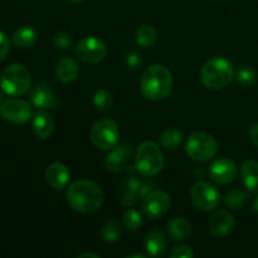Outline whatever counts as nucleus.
Wrapping results in <instances>:
<instances>
[{"label": "nucleus", "instance_id": "1", "mask_svg": "<svg viewBox=\"0 0 258 258\" xmlns=\"http://www.w3.org/2000/svg\"><path fill=\"white\" fill-rule=\"evenodd\" d=\"M67 202L73 211L82 214L97 212L105 202V194L98 184L88 179H80L70 184Z\"/></svg>", "mask_w": 258, "mask_h": 258}, {"label": "nucleus", "instance_id": "2", "mask_svg": "<svg viewBox=\"0 0 258 258\" xmlns=\"http://www.w3.org/2000/svg\"><path fill=\"white\" fill-rule=\"evenodd\" d=\"M140 88L148 100H164L170 95L173 88V75L164 64L150 66L143 73Z\"/></svg>", "mask_w": 258, "mask_h": 258}, {"label": "nucleus", "instance_id": "3", "mask_svg": "<svg viewBox=\"0 0 258 258\" xmlns=\"http://www.w3.org/2000/svg\"><path fill=\"white\" fill-rule=\"evenodd\" d=\"M233 78V64L224 57L211 58L202 67L201 81L209 90H222L227 87Z\"/></svg>", "mask_w": 258, "mask_h": 258}, {"label": "nucleus", "instance_id": "4", "mask_svg": "<svg viewBox=\"0 0 258 258\" xmlns=\"http://www.w3.org/2000/svg\"><path fill=\"white\" fill-rule=\"evenodd\" d=\"M164 154L159 145L153 141H144L135 154V168L143 176H155L163 170Z\"/></svg>", "mask_w": 258, "mask_h": 258}, {"label": "nucleus", "instance_id": "5", "mask_svg": "<svg viewBox=\"0 0 258 258\" xmlns=\"http://www.w3.org/2000/svg\"><path fill=\"white\" fill-rule=\"evenodd\" d=\"M30 72L25 66L14 63L3 71L0 87L9 96H22L30 90Z\"/></svg>", "mask_w": 258, "mask_h": 258}, {"label": "nucleus", "instance_id": "6", "mask_svg": "<svg viewBox=\"0 0 258 258\" xmlns=\"http://www.w3.org/2000/svg\"><path fill=\"white\" fill-rule=\"evenodd\" d=\"M185 153L191 160L198 163H206L211 160L218 153V143L209 134L197 131L189 135L185 143Z\"/></svg>", "mask_w": 258, "mask_h": 258}, {"label": "nucleus", "instance_id": "7", "mask_svg": "<svg viewBox=\"0 0 258 258\" xmlns=\"http://www.w3.org/2000/svg\"><path fill=\"white\" fill-rule=\"evenodd\" d=\"M118 125L111 118H101L91 127L90 140L98 150L110 151L118 144Z\"/></svg>", "mask_w": 258, "mask_h": 258}, {"label": "nucleus", "instance_id": "8", "mask_svg": "<svg viewBox=\"0 0 258 258\" xmlns=\"http://www.w3.org/2000/svg\"><path fill=\"white\" fill-rule=\"evenodd\" d=\"M190 199L198 209L211 212L221 203V193L208 181H198L191 186Z\"/></svg>", "mask_w": 258, "mask_h": 258}, {"label": "nucleus", "instance_id": "9", "mask_svg": "<svg viewBox=\"0 0 258 258\" xmlns=\"http://www.w3.org/2000/svg\"><path fill=\"white\" fill-rule=\"evenodd\" d=\"M0 117L12 123L22 125L32 117V106L28 101L20 98L4 100L0 105Z\"/></svg>", "mask_w": 258, "mask_h": 258}, {"label": "nucleus", "instance_id": "10", "mask_svg": "<svg viewBox=\"0 0 258 258\" xmlns=\"http://www.w3.org/2000/svg\"><path fill=\"white\" fill-rule=\"evenodd\" d=\"M107 54L105 43L96 37L83 38L76 47V55L82 62L88 64H96L103 60Z\"/></svg>", "mask_w": 258, "mask_h": 258}, {"label": "nucleus", "instance_id": "11", "mask_svg": "<svg viewBox=\"0 0 258 258\" xmlns=\"http://www.w3.org/2000/svg\"><path fill=\"white\" fill-rule=\"evenodd\" d=\"M170 207V196L164 190H151L143 201L144 214L150 219H158L165 216Z\"/></svg>", "mask_w": 258, "mask_h": 258}, {"label": "nucleus", "instance_id": "12", "mask_svg": "<svg viewBox=\"0 0 258 258\" xmlns=\"http://www.w3.org/2000/svg\"><path fill=\"white\" fill-rule=\"evenodd\" d=\"M150 191V185L143 183L135 176H128L121 184V204L123 207L135 206L139 198H145Z\"/></svg>", "mask_w": 258, "mask_h": 258}, {"label": "nucleus", "instance_id": "13", "mask_svg": "<svg viewBox=\"0 0 258 258\" xmlns=\"http://www.w3.org/2000/svg\"><path fill=\"white\" fill-rule=\"evenodd\" d=\"M209 174L214 183L221 184V185H227L234 181L237 178V166L231 159L228 158H219L209 168Z\"/></svg>", "mask_w": 258, "mask_h": 258}, {"label": "nucleus", "instance_id": "14", "mask_svg": "<svg viewBox=\"0 0 258 258\" xmlns=\"http://www.w3.org/2000/svg\"><path fill=\"white\" fill-rule=\"evenodd\" d=\"M29 100L32 101L35 107L40 108V110H53L59 105L52 88L47 83L43 82L37 83L34 87L30 88Z\"/></svg>", "mask_w": 258, "mask_h": 258}, {"label": "nucleus", "instance_id": "15", "mask_svg": "<svg viewBox=\"0 0 258 258\" xmlns=\"http://www.w3.org/2000/svg\"><path fill=\"white\" fill-rule=\"evenodd\" d=\"M131 155H133V148L128 144H120L116 145L115 148L111 149L108 155L106 156V168L108 171L116 174L120 173L126 168V164L130 160Z\"/></svg>", "mask_w": 258, "mask_h": 258}, {"label": "nucleus", "instance_id": "16", "mask_svg": "<svg viewBox=\"0 0 258 258\" xmlns=\"http://www.w3.org/2000/svg\"><path fill=\"white\" fill-rule=\"evenodd\" d=\"M70 178V169L59 161H55V163L48 165L47 170H45V180L49 184V186H52L55 190H62V189L67 188Z\"/></svg>", "mask_w": 258, "mask_h": 258}, {"label": "nucleus", "instance_id": "17", "mask_svg": "<svg viewBox=\"0 0 258 258\" xmlns=\"http://www.w3.org/2000/svg\"><path fill=\"white\" fill-rule=\"evenodd\" d=\"M145 251L150 257L163 256L168 248V239L160 229H151L145 237Z\"/></svg>", "mask_w": 258, "mask_h": 258}, {"label": "nucleus", "instance_id": "18", "mask_svg": "<svg viewBox=\"0 0 258 258\" xmlns=\"http://www.w3.org/2000/svg\"><path fill=\"white\" fill-rule=\"evenodd\" d=\"M234 227V219L229 212L218 211L212 216L209 221V229L217 237H224L232 232Z\"/></svg>", "mask_w": 258, "mask_h": 258}, {"label": "nucleus", "instance_id": "19", "mask_svg": "<svg viewBox=\"0 0 258 258\" xmlns=\"http://www.w3.org/2000/svg\"><path fill=\"white\" fill-rule=\"evenodd\" d=\"M78 73H80L78 63L71 57L62 58L55 66V77L64 85L72 83L78 77Z\"/></svg>", "mask_w": 258, "mask_h": 258}, {"label": "nucleus", "instance_id": "20", "mask_svg": "<svg viewBox=\"0 0 258 258\" xmlns=\"http://www.w3.org/2000/svg\"><path fill=\"white\" fill-rule=\"evenodd\" d=\"M32 126L35 135L43 140L49 139L54 131V121H53L52 116L45 111H39L38 113H35L32 121Z\"/></svg>", "mask_w": 258, "mask_h": 258}, {"label": "nucleus", "instance_id": "21", "mask_svg": "<svg viewBox=\"0 0 258 258\" xmlns=\"http://www.w3.org/2000/svg\"><path fill=\"white\" fill-rule=\"evenodd\" d=\"M241 178L251 193L258 194V161H244L241 166Z\"/></svg>", "mask_w": 258, "mask_h": 258}, {"label": "nucleus", "instance_id": "22", "mask_svg": "<svg viewBox=\"0 0 258 258\" xmlns=\"http://www.w3.org/2000/svg\"><path fill=\"white\" fill-rule=\"evenodd\" d=\"M38 39V33L30 25H23L18 28L12 37V42L18 48H29L35 44Z\"/></svg>", "mask_w": 258, "mask_h": 258}, {"label": "nucleus", "instance_id": "23", "mask_svg": "<svg viewBox=\"0 0 258 258\" xmlns=\"http://www.w3.org/2000/svg\"><path fill=\"white\" fill-rule=\"evenodd\" d=\"M168 233L175 241H185L191 234V224L185 218L176 217L168 223Z\"/></svg>", "mask_w": 258, "mask_h": 258}, {"label": "nucleus", "instance_id": "24", "mask_svg": "<svg viewBox=\"0 0 258 258\" xmlns=\"http://www.w3.org/2000/svg\"><path fill=\"white\" fill-rule=\"evenodd\" d=\"M183 133L176 127H168L161 133L160 135V144L163 148L168 150H175L183 143Z\"/></svg>", "mask_w": 258, "mask_h": 258}, {"label": "nucleus", "instance_id": "25", "mask_svg": "<svg viewBox=\"0 0 258 258\" xmlns=\"http://www.w3.org/2000/svg\"><path fill=\"white\" fill-rule=\"evenodd\" d=\"M156 30L153 25L143 24L136 30V43L143 48H149L156 42Z\"/></svg>", "mask_w": 258, "mask_h": 258}, {"label": "nucleus", "instance_id": "26", "mask_svg": "<svg viewBox=\"0 0 258 258\" xmlns=\"http://www.w3.org/2000/svg\"><path fill=\"white\" fill-rule=\"evenodd\" d=\"M102 234L103 241L107 242V243H116L117 241H120L121 236H122V228H121V224L117 221H110L102 227Z\"/></svg>", "mask_w": 258, "mask_h": 258}, {"label": "nucleus", "instance_id": "27", "mask_svg": "<svg viewBox=\"0 0 258 258\" xmlns=\"http://www.w3.org/2000/svg\"><path fill=\"white\" fill-rule=\"evenodd\" d=\"M247 196L243 191L238 190V189H232L228 190L224 196V203L228 208L231 209H241L246 203Z\"/></svg>", "mask_w": 258, "mask_h": 258}, {"label": "nucleus", "instance_id": "28", "mask_svg": "<svg viewBox=\"0 0 258 258\" xmlns=\"http://www.w3.org/2000/svg\"><path fill=\"white\" fill-rule=\"evenodd\" d=\"M122 223L130 231H136V229L140 228L144 223L143 216L140 214V212H138L136 209H127V211L123 213L122 216Z\"/></svg>", "mask_w": 258, "mask_h": 258}, {"label": "nucleus", "instance_id": "29", "mask_svg": "<svg viewBox=\"0 0 258 258\" xmlns=\"http://www.w3.org/2000/svg\"><path fill=\"white\" fill-rule=\"evenodd\" d=\"M113 98L110 91L107 90H98L93 96V105L100 111H108L112 107Z\"/></svg>", "mask_w": 258, "mask_h": 258}, {"label": "nucleus", "instance_id": "30", "mask_svg": "<svg viewBox=\"0 0 258 258\" xmlns=\"http://www.w3.org/2000/svg\"><path fill=\"white\" fill-rule=\"evenodd\" d=\"M236 80L239 85L247 87V86H251L256 82L257 73L256 71L252 67H249V66H243V67H241L237 71Z\"/></svg>", "mask_w": 258, "mask_h": 258}, {"label": "nucleus", "instance_id": "31", "mask_svg": "<svg viewBox=\"0 0 258 258\" xmlns=\"http://www.w3.org/2000/svg\"><path fill=\"white\" fill-rule=\"evenodd\" d=\"M53 42H54L55 47L58 49H70L73 44V40H72V35L70 34L68 32H64V30H60V32H57L53 37Z\"/></svg>", "mask_w": 258, "mask_h": 258}, {"label": "nucleus", "instance_id": "32", "mask_svg": "<svg viewBox=\"0 0 258 258\" xmlns=\"http://www.w3.org/2000/svg\"><path fill=\"white\" fill-rule=\"evenodd\" d=\"M171 258H193L194 252L188 246H176L170 251Z\"/></svg>", "mask_w": 258, "mask_h": 258}, {"label": "nucleus", "instance_id": "33", "mask_svg": "<svg viewBox=\"0 0 258 258\" xmlns=\"http://www.w3.org/2000/svg\"><path fill=\"white\" fill-rule=\"evenodd\" d=\"M125 63L130 70H136L141 66V57L135 50H130L125 57Z\"/></svg>", "mask_w": 258, "mask_h": 258}, {"label": "nucleus", "instance_id": "34", "mask_svg": "<svg viewBox=\"0 0 258 258\" xmlns=\"http://www.w3.org/2000/svg\"><path fill=\"white\" fill-rule=\"evenodd\" d=\"M10 50V40L8 38V35L4 32L0 30V62L7 58L8 53Z\"/></svg>", "mask_w": 258, "mask_h": 258}, {"label": "nucleus", "instance_id": "35", "mask_svg": "<svg viewBox=\"0 0 258 258\" xmlns=\"http://www.w3.org/2000/svg\"><path fill=\"white\" fill-rule=\"evenodd\" d=\"M248 134H249V139L252 140V143H253L254 145L258 146V122L253 123V125L249 127Z\"/></svg>", "mask_w": 258, "mask_h": 258}, {"label": "nucleus", "instance_id": "36", "mask_svg": "<svg viewBox=\"0 0 258 258\" xmlns=\"http://www.w3.org/2000/svg\"><path fill=\"white\" fill-rule=\"evenodd\" d=\"M85 257H91V258H100V256L96 253H91V252H85V253L78 254V258H85Z\"/></svg>", "mask_w": 258, "mask_h": 258}, {"label": "nucleus", "instance_id": "37", "mask_svg": "<svg viewBox=\"0 0 258 258\" xmlns=\"http://www.w3.org/2000/svg\"><path fill=\"white\" fill-rule=\"evenodd\" d=\"M252 211H253L254 213L258 214V197L256 198V201H254L253 206H252Z\"/></svg>", "mask_w": 258, "mask_h": 258}, {"label": "nucleus", "instance_id": "38", "mask_svg": "<svg viewBox=\"0 0 258 258\" xmlns=\"http://www.w3.org/2000/svg\"><path fill=\"white\" fill-rule=\"evenodd\" d=\"M145 254H140V253H136V254H128L127 258H145Z\"/></svg>", "mask_w": 258, "mask_h": 258}, {"label": "nucleus", "instance_id": "39", "mask_svg": "<svg viewBox=\"0 0 258 258\" xmlns=\"http://www.w3.org/2000/svg\"><path fill=\"white\" fill-rule=\"evenodd\" d=\"M71 3H73V4H81V3H83L85 0H70Z\"/></svg>", "mask_w": 258, "mask_h": 258}, {"label": "nucleus", "instance_id": "40", "mask_svg": "<svg viewBox=\"0 0 258 258\" xmlns=\"http://www.w3.org/2000/svg\"><path fill=\"white\" fill-rule=\"evenodd\" d=\"M3 101H4V100H3V95H2V93H0V105H2Z\"/></svg>", "mask_w": 258, "mask_h": 258}]
</instances>
